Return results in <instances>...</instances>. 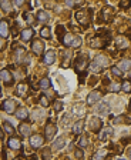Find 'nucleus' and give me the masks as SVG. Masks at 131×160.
Wrapping results in <instances>:
<instances>
[{
    "label": "nucleus",
    "mask_w": 131,
    "mask_h": 160,
    "mask_svg": "<svg viewBox=\"0 0 131 160\" xmlns=\"http://www.w3.org/2000/svg\"><path fill=\"white\" fill-rule=\"evenodd\" d=\"M87 63H88V59H87L86 54H80L78 57H76V60H74V69H76V72L80 74L87 67Z\"/></svg>",
    "instance_id": "nucleus-1"
},
{
    "label": "nucleus",
    "mask_w": 131,
    "mask_h": 160,
    "mask_svg": "<svg viewBox=\"0 0 131 160\" xmlns=\"http://www.w3.org/2000/svg\"><path fill=\"white\" fill-rule=\"evenodd\" d=\"M76 19H77V21L80 23V25H88V21H90L91 19V10H80V12L76 13Z\"/></svg>",
    "instance_id": "nucleus-2"
},
{
    "label": "nucleus",
    "mask_w": 131,
    "mask_h": 160,
    "mask_svg": "<svg viewBox=\"0 0 131 160\" xmlns=\"http://www.w3.org/2000/svg\"><path fill=\"white\" fill-rule=\"evenodd\" d=\"M44 144V137L40 135V133H36V135L30 136V146L34 149H39Z\"/></svg>",
    "instance_id": "nucleus-3"
},
{
    "label": "nucleus",
    "mask_w": 131,
    "mask_h": 160,
    "mask_svg": "<svg viewBox=\"0 0 131 160\" xmlns=\"http://www.w3.org/2000/svg\"><path fill=\"white\" fill-rule=\"evenodd\" d=\"M2 109H3L6 113H14L17 110L16 107V102L12 100V99H7V100H4L3 104H2Z\"/></svg>",
    "instance_id": "nucleus-4"
},
{
    "label": "nucleus",
    "mask_w": 131,
    "mask_h": 160,
    "mask_svg": "<svg viewBox=\"0 0 131 160\" xmlns=\"http://www.w3.org/2000/svg\"><path fill=\"white\" fill-rule=\"evenodd\" d=\"M101 126H103V123H101V119L100 117H91L90 119V123H88V127H90V130L91 131H94V133H98V131L101 130Z\"/></svg>",
    "instance_id": "nucleus-5"
},
{
    "label": "nucleus",
    "mask_w": 131,
    "mask_h": 160,
    "mask_svg": "<svg viewBox=\"0 0 131 160\" xmlns=\"http://www.w3.org/2000/svg\"><path fill=\"white\" fill-rule=\"evenodd\" d=\"M32 50H33V53L36 54V56H40L43 52H44V43L41 40H33L32 43Z\"/></svg>",
    "instance_id": "nucleus-6"
},
{
    "label": "nucleus",
    "mask_w": 131,
    "mask_h": 160,
    "mask_svg": "<svg viewBox=\"0 0 131 160\" xmlns=\"http://www.w3.org/2000/svg\"><path fill=\"white\" fill-rule=\"evenodd\" d=\"M101 99V93L98 90H93L88 93V96H87V104L88 106H93L94 103H97L98 100Z\"/></svg>",
    "instance_id": "nucleus-7"
},
{
    "label": "nucleus",
    "mask_w": 131,
    "mask_h": 160,
    "mask_svg": "<svg viewBox=\"0 0 131 160\" xmlns=\"http://www.w3.org/2000/svg\"><path fill=\"white\" fill-rule=\"evenodd\" d=\"M0 80L4 83V84H12L13 82V76L12 73L9 72L7 69H3V70H0Z\"/></svg>",
    "instance_id": "nucleus-8"
},
{
    "label": "nucleus",
    "mask_w": 131,
    "mask_h": 160,
    "mask_svg": "<svg viewBox=\"0 0 131 160\" xmlns=\"http://www.w3.org/2000/svg\"><path fill=\"white\" fill-rule=\"evenodd\" d=\"M111 19H113V9L111 7H106V9H103L101 12H100V20L110 21Z\"/></svg>",
    "instance_id": "nucleus-9"
},
{
    "label": "nucleus",
    "mask_w": 131,
    "mask_h": 160,
    "mask_svg": "<svg viewBox=\"0 0 131 160\" xmlns=\"http://www.w3.org/2000/svg\"><path fill=\"white\" fill-rule=\"evenodd\" d=\"M54 62H56V52H54V50H49V52L44 54V57H43V63L50 66V64H53Z\"/></svg>",
    "instance_id": "nucleus-10"
},
{
    "label": "nucleus",
    "mask_w": 131,
    "mask_h": 160,
    "mask_svg": "<svg viewBox=\"0 0 131 160\" xmlns=\"http://www.w3.org/2000/svg\"><path fill=\"white\" fill-rule=\"evenodd\" d=\"M90 46L94 49H101V47H106V40L100 36H95L93 40H90Z\"/></svg>",
    "instance_id": "nucleus-11"
},
{
    "label": "nucleus",
    "mask_w": 131,
    "mask_h": 160,
    "mask_svg": "<svg viewBox=\"0 0 131 160\" xmlns=\"http://www.w3.org/2000/svg\"><path fill=\"white\" fill-rule=\"evenodd\" d=\"M14 116H16L19 120H26L29 117V110L26 107H17V110L14 111Z\"/></svg>",
    "instance_id": "nucleus-12"
},
{
    "label": "nucleus",
    "mask_w": 131,
    "mask_h": 160,
    "mask_svg": "<svg viewBox=\"0 0 131 160\" xmlns=\"http://www.w3.org/2000/svg\"><path fill=\"white\" fill-rule=\"evenodd\" d=\"M9 147L12 149V150H20L21 149V142L19 137H10L9 139Z\"/></svg>",
    "instance_id": "nucleus-13"
},
{
    "label": "nucleus",
    "mask_w": 131,
    "mask_h": 160,
    "mask_svg": "<svg viewBox=\"0 0 131 160\" xmlns=\"http://www.w3.org/2000/svg\"><path fill=\"white\" fill-rule=\"evenodd\" d=\"M56 133H57V127L54 126V124H47L46 126V130H44V136L47 137V139H53L54 136H56Z\"/></svg>",
    "instance_id": "nucleus-14"
},
{
    "label": "nucleus",
    "mask_w": 131,
    "mask_h": 160,
    "mask_svg": "<svg viewBox=\"0 0 131 160\" xmlns=\"http://www.w3.org/2000/svg\"><path fill=\"white\" fill-rule=\"evenodd\" d=\"M108 110H110V104H108L107 102L98 103L97 107H95V111H97L98 115H107V113H108Z\"/></svg>",
    "instance_id": "nucleus-15"
},
{
    "label": "nucleus",
    "mask_w": 131,
    "mask_h": 160,
    "mask_svg": "<svg viewBox=\"0 0 131 160\" xmlns=\"http://www.w3.org/2000/svg\"><path fill=\"white\" fill-rule=\"evenodd\" d=\"M29 92V86H27V83H19L16 87V93L19 97H24L26 93Z\"/></svg>",
    "instance_id": "nucleus-16"
},
{
    "label": "nucleus",
    "mask_w": 131,
    "mask_h": 160,
    "mask_svg": "<svg viewBox=\"0 0 131 160\" xmlns=\"http://www.w3.org/2000/svg\"><path fill=\"white\" fill-rule=\"evenodd\" d=\"M33 34H34L33 29H32V27H27V29L21 30V33H20V39H21L23 41H29V40H32V39H33Z\"/></svg>",
    "instance_id": "nucleus-17"
},
{
    "label": "nucleus",
    "mask_w": 131,
    "mask_h": 160,
    "mask_svg": "<svg viewBox=\"0 0 131 160\" xmlns=\"http://www.w3.org/2000/svg\"><path fill=\"white\" fill-rule=\"evenodd\" d=\"M94 62L98 66H101V67H107V66L110 64V59L107 57V56H104V54H98V56H95Z\"/></svg>",
    "instance_id": "nucleus-18"
},
{
    "label": "nucleus",
    "mask_w": 131,
    "mask_h": 160,
    "mask_svg": "<svg viewBox=\"0 0 131 160\" xmlns=\"http://www.w3.org/2000/svg\"><path fill=\"white\" fill-rule=\"evenodd\" d=\"M19 131H20V135L23 137H29L32 135V126H29L27 123H21L19 126Z\"/></svg>",
    "instance_id": "nucleus-19"
},
{
    "label": "nucleus",
    "mask_w": 131,
    "mask_h": 160,
    "mask_svg": "<svg viewBox=\"0 0 131 160\" xmlns=\"http://www.w3.org/2000/svg\"><path fill=\"white\" fill-rule=\"evenodd\" d=\"M26 50L23 49V47H16V53H14V59H16L17 63H21L23 60H24L26 57Z\"/></svg>",
    "instance_id": "nucleus-20"
},
{
    "label": "nucleus",
    "mask_w": 131,
    "mask_h": 160,
    "mask_svg": "<svg viewBox=\"0 0 131 160\" xmlns=\"http://www.w3.org/2000/svg\"><path fill=\"white\" fill-rule=\"evenodd\" d=\"M10 34V29H9V23L7 21H0V37H6Z\"/></svg>",
    "instance_id": "nucleus-21"
},
{
    "label": "nucleus",
    "mask_w": 131,
    "mask_h": 160,
    "mask_svg": "<svg viewBox=\"0 0 131 160\" xmlns=\"http://www.w3.org/2000/svg\"><path fill=\"white\" fill-rule=\"evenodd\" d=\"M37 20L40 21V23H47L50 20L49 13L46 12V10H39L37 12Z\"/></svg>",
    "instance_id": "nucleus-22"
},
{
    "label": "nucleus",
    "mask_w": 131,
    "mask_h": 160,
    "mask_svg": "<svg viewBox=\"0 0 131 160\" xmlns=\"http://www.w3.org/2000/svg\"><path fill=\"white\" fill-rule=\"evenodd\" d=\"M118 67L123 70V72H127V70L130 72L131 70V59H123V60L118 63Z\"/></svg>",
    "instance_id": "nucleus-23"
},
{
    "label": "nucleus",
    "mask_w": 131,
    "mask_h": 160,
    "mask_svg": "<svg viewBox=\"0 0 131 160\" xmlns=\"http://www.w3.org/2000/svg\"><path fill=\"white\" fill-rule=\"evenodd\" d=\"M0 9H2L4 13H10L13 9V3H10L9 0H2V2H0Z\"/></svg>",
    "instance_id": "nucleus-24"
},
{
    "label": "nucleus",
    "mask_w": 131,
    "mask_h": 160,
    "mask_svg": "<svg viewBox=\"0 0 131 160\" xmlns=\"http://www.w3.org/2000/svg\"><path fill=\"white\" fill-rule=\"evenodd\" d=\"M83 127H84V122H83V120H77V122L73 124V133L74 135H80Z\"/></svg>",
    "instance_id": "nucleus-25"
},
{
    "label": "nucleus",
    "mask_w": 131,
    "mask_h": 160,
    "mask_svg": "<svg viewBox=\"0 0 131 160\" xmlns=\"http://www.w3.org/2000/svg\"><path fill=\"white\" fill-rule=\"evenodd\" d=\"M74 34H71V33H66L64 34V37L62 39V43L64 46H67V47H70V45H71V41H73V39H74Z\"/></svg>",
    "instance_id": "nucleus-26"
},
{
    "label": "nucleus",
    "mask_w": 131,
    "mask_h": 160,
    "mask_svg": "<svg viewBox=\"0 0 131 160\" xmlns=\"http://www.w3.org/2000/svg\"><path fill=\"white\" fill-rule=\"evenodd\" d=\"M64 144H66V140L63 139V137H58L56 142L53 143V146H51V149L53 150H60V149L64 147Z\"/></svg>",
    "instance_id": "nucleus-27"
},
{
    "label": "nucleus",
    "mask_w": 131,
    "mask_h": 160,
    "mask_svg": "<svg viewBox=\"0 0 131 160\" xmlns=\"http://www.w3.org/2000/svg\"><path fill=\"white\" fill-rule=\"evenodd\" d=\"M88 69H90V72H91V73H95V74L101 73V66H98L95 62L90 63V64H88Z\"/></svg>",
    "instance_id": "nucleus-28"
},
{
    "label": "nucleus",
    "mask_w": 131,
    "mask_h": 160,
    "mask_svg": "<svg viewBox=\"0 0 131 160\" xmlns=\"http://www.w3.org/2000/svg\"><path fill=\"white\" fill-rule=\"evenodd\" d=\"M111 135H113V129H111V127L106 129V130H104V131L101 133V135H100V140H103V142H106V140L108 139V137H110Z\"/></svg>",
    "instance_id": "nucleus-29"
},
{
    "label": "nucleus",
    "mask_w": 131,
    "mask_h": 160,
    "mask_svg": "<svg viewBox=\"0 0 131 160\" xmlns=\"http://www.w3.org/2000/svg\"><path fill=\"white\" fill-rule=\"evenodd\" d=\"M39 86H40L41 89H50V86H51V82H50V79L43 77L40 80V83H39Z\"/></svg>",
    "instance_id": "nucleus-30"
},
{
    "label": "nucleus",
    "mask_w": 131,
    "mask_h": 160,
    "mask_svg": "<svg viewBox=\"0 0 131 160\" xmlns=\"http://www.w3.org/2000/svg\"><path fill=\"white\" fill-rule=\"evenodd\" d=\"M3 129H4V131L6 133H9V135H13L14 133V127L12 126V123H9V122H3Z\"/></svg>",
    "instance_id": "nucleus-31"
},
{
    "label": "nucleus",
    "mask_w": 131,
    "mask_h": 160,
    "mask_svg": "<svg viewBox=\"0 0 131 160\" xmlns=\"http://www.w3.org/2000/svg\"><path fill=\"white\" fill-rule=\"evenodd\" d=\"M40 36L43 37V39H50V37H51V32H50V29L47 26H44V27L40 30Z\"/></svg>",
    "instance_id": "nucleus-32"
},
{
    "label": "nucleus",
    "mask_w": 131,
    "mask_h": 160,
    "mask_svg": "<svg viewBox=\"0 0 131 160\" xmlns=\"http://www.w3.org/2000/svg\"><path fill=\"white\" fill-rule=\"evenodd\" d=\"M39 103H40L43 107H49L50 106V100H49V97L47 96H44V95H41L40 97H39Z\"/></svg>",
    "instance_id": "nucleus-33"
},
{
    "label": "nucleus",
    "mask_w": 131,
    "mask_h": 160,
    "mask_svg": "<svg viewBox=\"0 0 131 160\" xmlns=\"http://www.w3.org/2000/svg\"><path fill=\"white\" fill-rule=\"evenodd\" d=\"M111 73H113V76H115V77H121V76H123V70L120 69L118 66H113V67H111Z\"/></svg>",
    "instance_id": "nucleus-34"
},
{
    "label": "nucleus",
    "mask_w": 131,
    "mask_h": 160,
    "mask_svg": "<svg viewBox=\"0 0 131 160\" xmlns=\"http://www.w3.org/2000/svg\"><path fill=\"white\" fill-rule=\"evenodd\" d=\"M121 90L124 92V93H131V83L128 82V80H124L123 84H121Z\"/></svg>",
    "instance_id": "nucleus-35"
},
{
    "label": "nucleus",
    "mask_w": 131,
    "mask_h": 160,
    "mask_svg": "<svg viewBox=\"0 0 131 160\" xmlns=\"http://www.w3.org/2000/svg\"><path fill=\"white\" fill-rule=\"evenodd\" d=\"M81 46V37L76 36L73 39V41H71V45H70V47H73V49H77V47H80Z\"/></svg>",
    "instance_id": "nucleus-36"
},
{
    "label": "nucleus",
    "mask_w": 131,
    "mask_h": 160,
    "mask_svg": "<svg viewBox=\"0 0 131 160\" xmlns=\"http://www.w3.org/2000/svg\"><path fill=\"white\" fill-rule=\"evenodd\" d=\"M91 160H106V150H100L93 156Z\"/></svg>",
    "instance_id": "nucleus-37"
},
{
    "label": "nucleus",
    "mask_w": 131,
    "mask_h": 160,
    "mask_svg": "<svg viewBox=\"0 0 131 160\" xmlns=\"http://www.w3.org/2000/svg\"><path fill=\"white\" fill-rule=\"evenodd\" d=\"M87 144H88V139H87L86 136L80 137V140H78V146H80V149H86Z\"/></svg>",
    "instance_id": "nucleus-38"
},
{
    "label": "nucleus",
    "mask_w": 131,
    "mask_h": 160,
    "mask_svg": "<svg viewBox=\"0 0 131 160\" xmlns=\"http://www.w3.org/2000/svg\"><path fill=\"white\" fill-rule=\"evenodd\" d=\"M63 107H64V104H63L62 102H58V100H56V102L53 103V109H54L56 111H62Z\"/></svg>",
    "instance_id": "nucleus-39"
},
{
    "label": "nucleus",
    "mask_w": 131,
    "mask_h": 160,
    "mask_svg": "<svg viewBox=\"0 0 131 160\" xmlns=\"http://www.w3.org/2000/svg\"><path fill=\"white\" fill-rule=\"evenodd\" d=\"M74 156L77 160H81L84 157V152H83V149H76V152H74Z\"/></svg>",
    "instance_id": "nucleus-40"
},
{
    "label": "nucleus",
    "mask_w": 131,
    "mask_h": 160,
    "mask_svg": "<svg viewBox=\"0 0 131 160\" xmlns=\"http://www.w3.org/2000/svg\"><path fill=\"white\" fill-rule=\"evenodd\" d=\"M73 116H81V115H84V110H81L80 109V106H76V107H73Z\"/></svg>",
    "instance_id": "nucleus-41"
},
{
    "label": "nucleus",
    "mask_w": 131,
    "mask_h": 160,
    "mask_svg": "<svg viewBox=\"0 0 131 160\" xmlns=\"http://www.w3.org/2000/svg\"><path fill=\"white\" fill-rule=\"evenodd\" d=\"M110 90L113 92V93H117L118 90H121V84H118V83H113L110 87Z\"/></svg>",
    "instance_id": "nucleus-42"
},
{
    "label": "nucleus",
    "mask_w": 131,
    "mask_h": 160,
    "mask_svg": "<svg viewBox=\"0 0 131 160\" xmlns=\"http://www.w3.org/2000/svg\"><path fill=\"white\" fill-rule=\"evenodd\" d=\"M117 45H121L120 47H127L128 43H127V40H125V39H123V37H118V39H117Z\"/></svg>",
    "instance_id": "nucleus-43"
},
{
    "label": "nucleus",
    "mask_w": 131,
    "mask_h": 160,
    "mask_svg": "<svg viewBox=\"0 0 131 160\" xmlns=\"http://www.w3.org/2000/svg\"><path fill=\"white\" fill-rule=\"evenodd\" d=\"M33 115H34V116H33V119H34V120L41 119V116H43V111H41V110H37V109H36V110L33 111Z\"/></svg>",
    "instance_id": "nucleus-44"
},
{
    "label": "nucleus",
    "mask_w": 131,
    "mask_h": 160,
    "mask_svg": "<svg viewBox=\"0 0 131 160\" xmlns=\"http://www.w3.org/2000/svg\"><path fill=\"white\" fill-rule=\"evenodd\" d=\"M57 33H58V37H60V40H62L63 37H64V27L63 26H57Z\"/></svg>",
    "instance_id": "nucleus-45"
},
{
    "label": "nucleus",
    "mask_w": 131,
    "mask_h": 160,
    "mask_svg": "<svg viewBox=\"0 0 131 160\" xmlns=\"http://www.w3.org/2000/svg\"><path fill=\"white\" fill-rule=\"evenodd\" d=\"M23 17H24L27 21H30V25H34V20H33V17H32V14H30V13H24V14H23Z\"/></svg>",
    "instance_id": "nucleus-46"
},
{
    "label": "nucleus",
    "mask_w": 131,
    "mask_h": 160,
    "mask_svg": "<svg viewBox=\"0 0 131 160\" xmlns=\"http://www.w3.org/2000/svg\"><path fill=\"white\" fill-rule=\"evenodd\" d=\"M23 4H24V2H21V0L13 2V6H14V7H20V6H23Z\"/></svg>",
    "instance_id": "nucleus-47"
},
{
    "label": "nucleus",
    "mask_w": 131,
    "mask_h": 160,
    "mask_svg": "<svg viewBox=\"0 0 131 160\" xmlns=\"http://www.w3.org/2000/svg\"><path fill=\"white\" fill-rule=\"evenodd\" d=\"M120 6H121V7H128V6H131V2L130 0H128V2H121Z\"/></svg>",
    "instance_id": "nucleus-48"
},
{
    "label": "nucleus",
    "mask_w": 131,
    "mask_h": 160,
    "mask_svg": "<svg viewBox=\"0 0 131 160\" xmlns=\"http://www.w3.org/2000/svg\"><path fill=\"white\" fill-rule=\"evenodd\" d=\"M49 152H50V149H47V150H44V152H43V157H44L46 160L49 159Z\"/></svg>",
    "instance_id": "nucleus-49"
},
{
    "label": "nucleus",
    "mask_w": 131,
    "mask_h": 160,
    "mask_svg": "<svg viewBox=\"0 0 131 160\" xmlns=\"http://www.w3.org/2000/svg\"><path fill=\"white\" fill-rule=\"evenodd\" d=\"M66 4H67V6H70V7H74V6H76V3H74V2H66Z\"/></svg>",
    "instance_id": "nucleus-50"
},
{
    "label": "nucleus",
    "mask_w": 131,
    "mask_h": 160,
    "mask_svg": "<svg viewBox=\"0 0 131 160\" xmlns=\"http://www.w3.org/2000/svg\"><path fill=\"white\" fill-rule=\"evenodd\" d=\"M127 156H128V159L131 160V147H128V149H127Z\"/></svg>",
    "instance_id": "nucleus-51"
},
{
    "label": "nucleus",
    "mask_w": 131,
    "mask_h": 160,
    "mask_svg": "<svg viewBox=\"0 0 131 160\" xmlns=\"http://www.w3.org/2000/svg\"><path fill=\"white\" fill-rule=\"evenodd\" d=\"M0 139L4 140V133H3V130H2V127H0Z\"/></svg>",
    "instance_id": "nucleus-52"
},
{
    "label": "nucleus",
    "mask_w": 131,
    "mask_h": 160,
    "mask_svg": "<svg viewBox=\"0 0 131 160\" xmlns=\"http://www.w3.org/2000/svg\"><path fill=\"white\" fill-rule=\"evenodd\" d=\"M2 47H3V41H2V39H0V50H2Z\"/></svg>",
    "instance_id": "nucleus-53"
},
{
    "label": "nucleus",
    "mask_w": 131,
    "mask_h": 160,
    "mask_svg": "<svg viewBox=\"0 0 131 160\" xmlns=\"http://www.w3.org/2000/svg\"><path fill=\"white\" fill-rule=\"evenodd\" d=\"M128 110L131 111V102H130V104H128Z\"/></svg>",
    "instance_id": "nucleus-54"
},
{
    "label": "nucleus",
    "mask_w": 131,
    "mask_h": 160,
    "mask_svg": "<svg viewBox=\"0 0 131 160\" xmlns=\"http://www.w3.org/2000/svg\"><path fill=\"white\" fill-rule=\"evenodd\" d=\"M128 77L131 79V70H130V72H128Z\"/></svg>",
    "instance_id": "nucleus-55"
},
{
    "label": "nucleus",
    "mask_w": 131,
    "mask_h": 160,
    "mask_svg": "<svg viewBox=\"0 0 131 160\" xmlns=\"http://www.w3.org/2000/svg\"><path fill=\"white\" fill-rule=\"evenodd\" d=\"M13 160H20V159H17V157H16V159H13Z\"/></svg>",
    "instance_id": "nucleus-56"
},
{
    "label": "nucleus",
    "mask_w": 131,
    "mask_h": 160,
    "mask_svg": "<svg viewBox=\"0 0 131 160\" xmlns=\"http://www.w3.org/2000/svg\"><path fill=\"white\" fill-rule=\"evenodd\" d=\"M117 160H125V159H117Z\"/></svg>",
    "instance_id": "nucleus-57"
}]
</instances>
